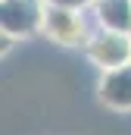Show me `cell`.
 Here are the masks:
<instances>
[{
  "mask_svg": "<svg viewBox=\"0 0 131 135\" xmlns=\"http://www.w3.org/2000/svg\"><path fill=\"white\" fill-rule=\"evenodd\" d=\"M47 0H0V32L13 38H28L44 32Z\"/></svg>",
  "mask_w": 131,
  "mask_h": 135,
  "instance_id": "1",
  "label": "cell"
},
{
  "mask_svg": "<svg viewBox=\"0 0 131 135\" xmlns=\"http://www.w3.org/2000/svg\"><path fill=\"white\" fill-rule=\"evenodd\" d=\"M84 54L103 72L116 69V66H125V63H131V35L112 32V28H100V32H94L84 41Z\"/></svg>",
  "mask_w": 131,
  "mask_h": 135,
  "instance_id": "2",
  "label": "cell"
},
{
  "mask_svg": "<svg viewBox=\"0 0 131 135\" xmlns=\"http://www.w3.org/2000/svg\"><path fill=\"white\" fill-rule=\"evenodd\" d=\"M44 35L63 47H78L91 38L81 9H66V6H53V3H47V13H44Z\"/></svg>",
  "mask_w": 131,
  "mask_h": 135,
  "instance_id": "3",
  "label": "cell"
},
{
  "mask_svg": "<svg viewBox=\"0 0 131 135\" xmlns=\"http://www.w3.org/2000/svg\"><path fill=\"white\" fill-rule=\"evenodd\" d=\"M100 101L109 110H119V113L131 110V63L103 72V79H100Z\"/></svg>",
  "mask_w": 131,
  "mask_h": 135,
  "instance_id": "4",
  "label": "cell"
},
{
  "mask_svg": "<svg viewBox=\"0 0 131 135\" xmlns=\"http://www.w3.org/2000/svg\"><path fill=\"white\" fill-rule=\"evenodd\" d=\"M94 16L100 28L131 35V0H94Z\"/></svg>",
  "mask_w": 131,
  "mask_h": 135,
  "instance_id": "5",
  "label": "cell"
},
{
  "mask_svg": "<svg viewBox=\"0 0 131 135\" xmlns=\"http://www.w3.org/2000/svg\"><path fill=\"white\" fill-rule=\"evenodd\" d=\"M47 3H53V6H66V9H88V6H94V0H47Z\"/></svg>",
  "mask_w": 131,
  "mask_h": 135,
  "instance_id": "6",
  "label": "cell"
}]
</instances>
